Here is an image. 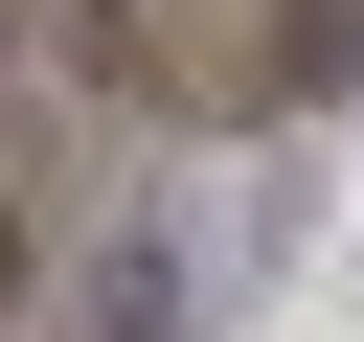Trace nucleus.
<instances>
[{"mask_svg":"<svg viewBox=\"0 0 364 342\" xmlns=\"http://www.w3.org/2000/svg\"><path fill=\"white\" fill-rule=\"evenodd\" d=\"M91 342H182V228H114L91 251Z\"/></svg>","mask_w":364,"mask_h":342,"instance_id":"1","label":"nucleus"}]
</instances>
